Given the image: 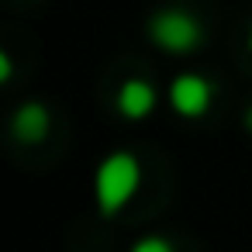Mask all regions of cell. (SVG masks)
<instances>
[{
	"label": "cell",
	"instance_id": "1",
	"mask_svg": "<svg viewBox=\"0 0 252 252\" xmlns=\"http://www.w3.org/2000/svg\"><path fill=\"white\" fill-rule=\"evenodd\" d=\"M97 207L100 214H118L138 190V162L131 152H114L97 169Z\"/></svg>",
	"mask_w": 252,
	"mask_h": 252
},
{
	"label": "cell",
	"instance_id": "2",
	"mask_svg": "<svg viewBox=\"0 0 252 252\" xmlns=\"http://www.w3.org/2000/svg\"><path fill=\"white\" fill-rule=\"evenodd\" d=\"M149 35H152V42H156L159 49H166V52H190V49L200 45L204 28H200V21L190 18L187 11L169 7V11L152 14V21H149Z\"/></svg>",
	"mask_w": 252,
	"mask_h": 252
},
{
	"label": "cell",
	"instance_id": "3",
	"mask_svg": "<svg viewBox=\"0 0 252 252\" xmlns=\"http://www.w3.org/2000/svg\"><path fill=\"white\" fill-rule=\"evenodd\" d=\"M169 104L183 118H200L211 107V83L204 76H197V73H183L169 87Z\"/></svg>",
	"mask_w": 252,
	"mask_h": 252
},
{
	"label": "cell",
	"instance_id": "4",
	"mask_svg": "<svg viewBox=\"0 0 252 252\" xmlns=\"http://www.w3.org/2000/svg\"><path fill=\"white\" fill-rule=\"evenodd\" d=\"M156 107V90L149 80H128L121 90H118V111L131 121H142L145 114H152Z\"/></svg>",
	"mask_w": 252,
	"mask_h": 252
},
{
	"label": "cell",
	"instance_id": "5",
	"mask_svg": "<svg viewBox=\"0 0 252 252\" xmlns=\"http://www.w3.org/2000/svg\"><path fill=\"white\" fill-rule=\"evenodd\" d=\"M11 131L21 138V142H42L49 135V111L42 104H21L11 118Z\"/></svg>",
	"mask_w": 252,
	"mask_h": 252
},
{
	"label": "cell",
	"instance_id": "6",
	"mask_svg": "<svg viewBox=\"0 0 252 252\" xmlns=\"http://www.w3.org/2000/svg\"><path fill=\"white\" fill-rule=\"evenodd\" d=\"M131 252H173V245L166 238H142L131 245Z\"/></svg>",
	"mask_w": 252,
	"mask_h": 252
},
{
	"label": "cell",
	"instance_id": "7",
	"mask_svg": "<svg viewBox=\"0 0 252 252\" xmlns=\"http://www.w3.org/2000/svg\"><path fill=\"white\" fill-rule=\"evenodd\" d=\"M0 80H11V59L0 56Z\"/></svg>",
	"mask_w": 252,
	"mask_h": 252
},
{
	"label": "cell",
	"instance_id": "8",
	"mask_svg": "<svg viewBox=\"0 0 252 252\" xmlns=\"http://www.w3.org/2000/svg\"><path fill=\"white\" fill-rule=\"evenodd\" d=\"M245 128H249V131H252V107H249V111H245Z\"/></svg>",
	"mask_w": 252,
	"mask_h": 252
},
{
	"label": "cell",
	"instance_id": "9",
	"mask_svg": "<svg viewBox=\"0 0 252 252\" xmlns=\"http://www.w3.org/2000/svg\"><path fill=\"white\" fill-rule=\"evenodd\" d=\"M249 49H252V28H249Z\"/></svg>",
	"mask_w": 252,
	"mask_h": 252
}]
</instances>
